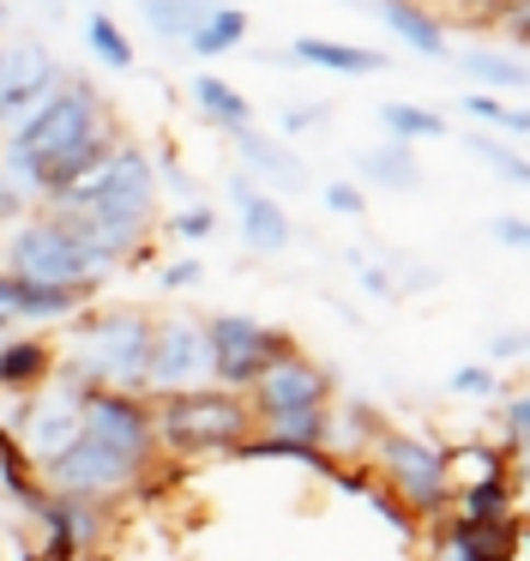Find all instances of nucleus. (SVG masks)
I'll list each match as a JSON object with an SVG mask.
<instances>
[{"instance_id":"nucleus-1","label":"nucleus","mask_w":530,"mask_h":561,"mask_svg":"<svg viewBox=\"0 0 530 561\" xmlns=\"http://www.w3.org/2000/svg\"><path fill=\"white\" fill-rule=\"evenodd\" d=\"M96 134H108V103L96 85H79V79H60L31 115L7 134V151H0V175H7L12 194L36 199V182L55 170L60 158H72L79 146H91Z\"/></svg>"},{"instance_id":"nucleus-2","label":"nucleus","mask_w":530,"mask_h":561,"mask_svg":"<svg viewBox=\"0 0 530 561\" xmlns=\"http://www.w3.org/2000/svg\"><path fill=\"white\" fill-rule=\"evenodd\" d=\"M151 339L157 320L145 308L108 302L72 327L67 356H55L60 387H103V392H132L145 399V368H151Z\"/></svg>"},{"instance_id":"nucleus-3","label":"nucleus","mask_w":530,"mask_h":561,"mask_svg":"<svg viewBox=\"0 0 530 561\" xmlns=\"http://www.w3.org/2000/svg\"><path fill=\"white\" fill-rule=\"evenodd\" d=\"M253 411L247 399L223 387H199V392H175V399L151 404V435L157 453L169 459H199V453H241L253 440Z\"/></svg>"},{"instance_id":"nucleus-4","label":"nucleus","mask_w":530,"mask_h":561,"mask_svg":"<svg viewBox=\"0 0 530 561\" xmlns=\"http://www.w3.org/2000/svg\"><path fill=\"white\" fill-rule=\"evenodd\" d=\"M7 272L12 284H36V290H96L108 278V266L79 242L60 211H43V218H24L7 242Z\"/></svg>"},{"instance_id":"nucleus-5","label":"nucleus","mask_w":530,"mask_h":561,"mask_svg":"<svg viewBox=\"0 0 530 561\" xmlns=\"http://www.w3.org/2000/svg\"><path fill=\"white\" fill-rule=\"evenodd\" d=\"M205 344H211V380L223 392H235V399H247L277 363H289V356L301 351L289 332L260 327V320H247V314H211L205 320Z\"/></svg>"},{"instance_id":"nucleus-6","label":"nucleus","mask_w":530,"mask_h":561,"mask_svg":"<svg viewBox=\"0 0 530 561\" xmlns=\"http://www.w3.org/2000/svg\"><path fill=\"white\" fill-rule=\"evenodd\" d=\"M373 465L385 477V495L404 501L410 513H440L446 501V447L410 428H380L373 435Z\"/></svg>"},{"instance_id":"nucleus-7","label":"nucleus","mask_w":530,"mask_h":561,"mask_svg":"<svg viewBox=\"0 0 530 561\" xmlns=\"http://www.w3.org/2000/svg\"><path fill=\"white\" fill-rule=\"evenodd\" d=\"M139 465L132 459H120V453H108L103 440H91V435H79L67 453H60L55 465L43 471V495H55V501H91V507H108L115 495H127L132 483H139Z\"/></svg>"},{"instance_id":"nucleus-8","label":"nucleus","mask_w":530,"mask_h":561,"mask_svg":"<svg viewBox=\"0 0 530 561\" xmlns=\"http://www.w3.org/2000/svg\"><path fill=\"white\" fill-rule=\"evenodd\" d=\"M79 392V428L91 440H103L108 453L132 459L139 471H151L157 459V435H151V399L132 392H103V387H72Z\"/></svg>"},{"instance_id":"nucleus-9","label":"nucleus","mask_w":530,"mask_h":561,"mask_svg":"<svg viewBox=\"0 0 530 561\" xmlns=\"http://www.w3.org/2000/svg\"><path fill=\"white\" fill-rule=\"evenodd\" d=\"M211 387V344L205 320H163L151 339V368H145V399H175V392Z\"/></svg>"},{"instance_id":"nucleus-10","label":"nucleus","mask_w":530,"mask_h":561,"mask_svg":"<svg viewBox=\"0 0 530 561\" xmlns=\"http://www.w3.org/2000/svg\"><path fill=\"white\" fill-rule=\"evenodd\" d=\"M7 435H12V447L24 453V465L48 471V465H55L60 453L84 435V428H79V392L60 387V380H48L43 392H31V399H24L19 423H12Z\"/></svg>"},{"instance_id":"nucleus-11","label":"nucleus","mask_w":530,"mask_h":561,"mask_svg":"<svg viewBox=\"0 0 530 561\" xmlns=\"http://www.w3.org/2000/svg\"><path fill=\"white\" fill-rule=\"evenodd\" d=\"M325 399H332V375L313 356L296 351L247 392V411H253V423H272V416H296V411H325Z\"/></svg>"},{"instance_id":"nucleus-12","label":"nucleus","mask_w":530,"mask_h":561,"mask_svg":"<svg viewBox=\"0 0 530 561\" xmlns=\"http://www.w3.org/2000/svg\"><path fill=\"white\" fill-rule=\"evenodd\" d=\"M55 85H60V67H55V55H48V43L19 37V43L0 49V122L31 115Z\"/></svg>"},{"instance_id":"nucleus-13","label":"nucleus","mask_w":530,"mask_h":561,"mask_svg":"<svg viewBox=\"0 0 530 561\" xmlns=\"http://www.w3.org/2000/svg\"><path fill=\"white\" fill-rule=\"evenodd\" d=\"M229 194H235V224H241V242L253 248V254H284L289 242H296V224H289L284 199H272L253 175H235L229 182Z\"/></svg>"},{"instance_id":"nucleus-14","label":"nucleus","mask_w":530,"mask_h":561,"mask_svg":"<svg viewBox=\"0 0 530 561\" xmlns=\"http://www.w3.org/2000/svg\"><path fill=\"white\" fill-rule=\"evenodd\" d=\"M55 380V344L48 339H7L0 344V392L31 399Z\"/></svg>"},{"instance_id":"nucleus-15","label":"nucleus","mask_w":530,"mask_h":561,"mask_svg":"<svg viewBox=\"0 0 530 561\" xmlns=\"http://www.w3.org/2000/svg\"><path fill=\"white\" fill-rule=\"evenodd\" d=\"M229 139H235V158L247 163V170H260L265 182L289 187V194H301V187H308V163H301L289 146H277V139L253 134V127H235Z\"/></svg>"},{"instance_id":"nucleus-16","label":"nucleus","mask_w":530,"mask_h":561,"mask_svg":"<svg viewBox=\"0 0 530 561\" xmlns=\"http://www.w3.org/2000/svg\"><path fill=\"white\" fill-rule=\"evenodd\" d=\"M506 459H512V453L488 447V440H458V447H446V495L482 489V483H506V477H512Z\"/></svg>"},{"instance_id":"nucleus-17","label":"nucleus","mask_w":530,"mask_h":561,"mask_svg":"<svg viewBox=\"0 0 530 561\" xmlns=\"http://www.w3.org/2000/svg\"><path fill=\"white\" fill-rule=\"evenodd\" d=\"M289 55H296L301 67H320V73H349V79L380 73V67H385L380 49H356V43H332V37H296V43H289Z\"/></svg>"},{"instance_id":"nucleus-18","label":"nucleus","mask_w":530,"mask_h":561,"mask_svg":"<svg viewBox=\"0 0 530 561\" xmlns=\"http://www.w3.org/2000/svg\"><path fill=\"white\" fill-rule=\"evenodd\" d=\"M373 7H380V19H385V25H392L416 55H428V61H440V55H446V25L428 13V7H416V0H373Z\"/></svg>"},{"instance_id":"nucleus-19","label":"nucleus","mask_w":530,"mask_h":561,"mask_svg":"<svg viewBox=\"0 0 530 561\" xmlns=\"http://www.w3.org/2000/svg\"><path fill=\"white\" fill-rule=\"evenodd\" d=\"M217 7H229V0H139V19L157 31L163 43H187L193 31L205 25V19L217 13Z\"/></svg>"},{"instance_id":"nucleus-20","label":"nucleus","mask_w":530,"mask_h":561,"mask_svg":"<svg viewBox=\"0 0 530 561\" xmlns=\"http://www.w3.org/2000/svg\"><path fill=\"white\" fill-rule=\"evenodd\" d=\"M187 98L199 103V115H205V122L229 127V134H235V127H253V103L241 98V91L229 85V79H217V73H199V79L187 85Z\"/></svg>"},{"instance_id":"nucleus-21","label":"nucleus","mask_w":530,"mask_h":561,"mask_svg":"<svg viewBox=\"0 0 530 561\" xmlns=\"http://www.w3.org/2000/svg\"><path fill=\"white\" fill-rule=\"evenodd\" d=\"M241 43H247V13H241L235 0H229V7H217V13L187 37V55H199V61H217V55H235Z\"/></svg>"},{"instance_id":"nucleus-22","label":"nucleus","mask_w":530,"mask_h":561,"mask_svg":"<svg viewBox=\"0 0 530 561\" xmlns=\"http://www.w3.org/2000/svg\"><path fill=\"white\" fill-rule=\"evenodd\" d=\"M356 170L368 175V182H380V194H410V187L422 182L416 170V151L410 146H380V151H361Z\"/></svg>"},{"instance_id":"nucleus-23","label":"nucleus","mask_w":530,"mask_h":561,"mask_svg":"<svg viewBox=\"0 0 530 561\" xmlns=\"http://www.w3.org/2000/svg\"><path fill=\"white\" fill-rule=\"evenodd\" d=\"M458 519L464 525H500V519H518V501H512V483H482V489H458L452 495Z\"/></svg>"},{"instance_id":"nucleus-24","label":"nucleus","mask_w":530,"mask_h":561,"mask_svg":"<svg viewBox=\"0 0 530 561\" xmlns=\"http://www.w3.org/2000/svg\"><path fill=\"white\" fill-rule=\"evenodd\" d=\"M84 49H91V61H103L108 73H127V67L139 61V55H132V37H127V31H120L108 13H91V19H84Z\"/></svg>"},{"instance_id":"nucleus-25","label":"nucleus","mask_w":530,"mask_h":561,"mask_svg":"<svg viewBox=\"0 0 530 561\" xmlns=\"http://www.w3.org/2000/svg\"><path fill=\"white\" fill-rule=\"evenodd\" d=\"M380 127L392 146H416V139H446V115L416 110V103H380Z\"/></svg>"},{"instance_id":"nucleus-26","label":"nucleus","mask_w":530,"mask_h":561,"mask_svg":"<svg viewBox=\"0 0 530 561\" xmlns=\"http://www.w3.org/2000/svg\"><path fill=\"white\" fill-rule=\"evenodd\" d=\"M458 67H464L476 85H500V91H530V61H512V55H494V49H470L458 55Z\"/></svg>"},{"instance_id":"nucleus-27","label":"nucleus","mask_w":530,"mask_h":561,"mask_svg":"<svg viewBox=\"0 0 530 561\" xmlns=\"http://www.w3.org/2000/svg\"><path fill=\"white\" fill-rule=\"evenodd\" d=\"M91 308V290H36V284H19V320H72Z\"/></svg>"},{"instance_id":"nucleus-28","label":"nucleus","mask_w":530,"mask_h":561,"mask_svg":"<svg viewBox=\"0 0 530 561\" xmlns=\"http://www.w3.org/2000/svg\"><path fill=\"white\" fill-rule=\"evenodd\" d=\"M470 151H476L482 163H488L494 175H506L512 187H530V158L525 151H512V146H500L494 134H470Z\"/></svg>"},{"instance_id":"nucleus-29","label":"nucleus","mask_w":530,"mask_h":561,"mask_svg":"<svg viewBox=\"0 0 530 561\" xmlns=\"http://www.w3.org/2000/svg\"><path fill=\"white\" fill-rule=\"evenodd\" d=\"M458 110H464L470 122L500 127V134H530V110H525V103H500V98H458Z\"/></svg>"},{"instance_id":"nucleus-30","label":"nucleus","mask_w":530,"mask_h":561,"mask_svg":"<svg viewBox=\"0 0 530 561\" xmlns=\"http://www.w3.org/2000/svg\"><path fill=\"white\" fill-rule=\"evenodd\" d=\"M446 387H452L458 399H488V392H494V368L488 363H464V368L446 375Z\"/></svg>"},{"instance_id":"nucleus-31","label":"nucleus","mask_w":530,"mask_h":561,"mask_svg":"<svg viewBox=\"0 0 530 561\" xmlns=\"http://www.w3.org/2000/svg\"><path fill=\"white\" fill-rule=\"evenodd\" d=\"M320 199H325V211H337V218H361V211H368V194H361L356 182H332Z\"/></svg>"},{"instance_id":"nucleus-32","label":"nucleus","mask_w":530,"mask_h":561,"mask_svg":"<svg viewBox=\"0 0 530 561\" xmlns=\"http://www.w3.org/2000/svg\"><path fill=\"white\" fill-rule=\"evenodd\" d=\"M506 447H530V392L506 399Z\"/></svg>"},{"instance_id":"nucleus-33","label":"nucleus","mask_w":530,"mask_h":561,"mask_svg":"<svg viewBox=\"0 0 530 561\" xmlns=\"http://www.w3.org/2000/svg\"><path fill=\"white\" fill-rule=\"evenodd\" d=\"M512 459H506V471H518V477H506L512 483V501H525V519H530V447H506Z\"/></svg>"},{"instance_id":"nucleus-34","label":"nucleus","mask_w":530,"mask_h":561,"mask_svg":"<svg viewBox=\"0 0 530 561\" xmlns=\"http://www.w3.org/2000/svg\"><path fill=\"white\" fill-rule=\"evenodd\" d=\"M169 230H175L181 242H205V236L217 230V218H211V211H205V206H193V211H181V218L169 224Z\"/></svg>"},{"instance_id":"nucleus-35","label":"nucleus","mask_w":530,"mask_h":561,"mask_svg":"<svg viewBox=\"0 0 530 561\" xmlns=\"http://www.w3.org/2000/svg\"><path fill=\"white\" fill-rule=\"evenodd\" d=\"M488 230H494V242H500V248H530V218H512V211H500Z\"/></svg>"},{"instance_id":"nucleus-36","label":"nucleus","mask_w":530,"mask_h":561,"mask_svg":"<svg viewBox=\"0 0 530 561\" xmlns=\"http://www.w3.org/2000/svg\"><path fill=\"white\" fill-rule=\"evenodd\" d=\"M199 278H205V272H199V260H175V266L163 272V290H193Z\"/></svg>"},{"instance_id":"nucleus-37","label":"nucleus","mask_w":530,"mask_h":561,"mask_svg":"<svg viewBox=\"0 0 530 561\" xmlns=\"http://www.w3.org/2000/svg\"><path fill=\"white\" fill-rule=\"evenodd\" d=\"M506 37L530 49V0H512V7H506Z\"/></svg>"},{"instance_id":"nucleus-38","label":"nucleus","mask_w":530,"mask_h":561,"mask_svg":"<svg viewBox=\"0 0 530 561\" xmlns=\"http://www.w3.org/2000/svg\"><path fill=\"white\" fill-rule=\"evenodd\" d=\"M12 327H19V284L0 272V332H12Z\"/></svg>"},{"instance_id":"nucleus-39","label":"nucleus","mask_w":530,"mask_h":561,"mask_svg":"<svg viewBox=\"0 0 530 561\" xmlns=\"http://www.w3.org/2000/svg\"><path fill=\"white\" fill-rule=\"evenodd\" d=\"M525 351H530V332H500V339L488 344L494 363H506V356H525Z\"/></svg>"},{"instance_id":"nucleus-40","label":"nucleus","mask_w":530,"mask_h":561,"mask_svg":"<svg viewBox=\"0 0 530 561\" xmlns=\"http://www.w3.org/2000/svg\"><path fill=\"white\" fill-rule=\"evenodd\" d=\"M361 290H373V296H385V302H392V296H398V290H392V278H385V272H380V266H361Z\"/></svg>"},{"instance_id":"nucleus-41","label":"nucleus","mask_w":530,"mask_h":561,"mask_svg":"<svg viewBox=\"0 0 530 561\" xmlns=\"http://www.w3.org/2000/svg\"><path fill=\"white\" fill-rule=\"evenodd\" d=\"M0 218H19V194H12L7 182H0Z\"/></svg>"},{"instance_id":"nucleus-42","label":"nucleus","mask_w":530,"mask_h":561,"mask_svg":"<svg viewBox=\"0 0 530 561\" xmlns=\"http://www.w3.org/2000/svg\"><path fill=\"white\" fill-rule=\"evenodd\" d=\"M440 561H470V556H464V549L452 543V537H446V543H440Z\"/></svg>"},{"instance_id":"nucleus-43","label":"nucleus","mask_w":530,"mask_h":561,"mask_svg":"<svg viewBox=\"0 0 530 561\" xmlns=\"http://www.w3.org/2000/svg\"><path fill=\"white\" fill-rule=\"evenodd\" d=\"M0 31H7V7H0Z\"/></svg>"},{"instance_id":"nucleus-44","label":"nucleus","mask_w":530,"mask_h":561,"mask_svg":"<svg viewBox=\"0 0 530 561\" xmlns=\"http://www.w3.org/2000/svg\"><path fill=\"white\" fill-rule=\"evenodd\" d=\"M482 7H500V0H482Z\"/></svg>"}]
</instances>
